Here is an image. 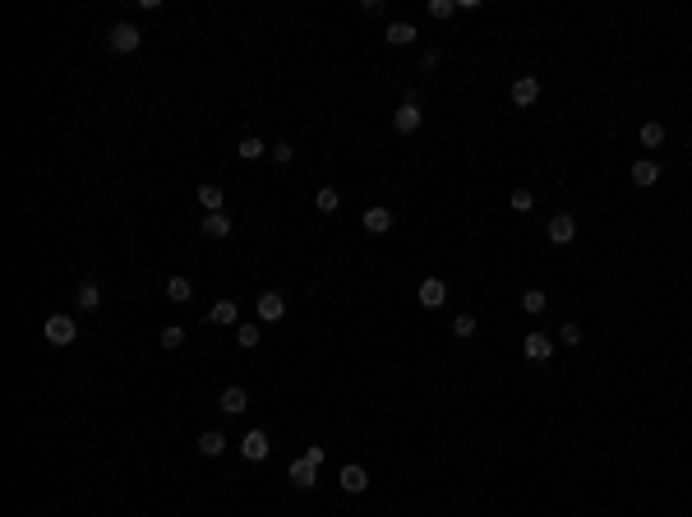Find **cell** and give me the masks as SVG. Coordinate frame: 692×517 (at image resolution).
I'll list each match as a JSON object with an SVG mask.
<instances>
[{
  "mask_svg": "<svg viewBox=\"0 0 692 517\" xmlns=\"http://www.w3.org/2000/svg\"><path fill=\"white\" fill-rule=\"evenodd\" d=\"M420 121H425V116H420V98L411 93V98L393 111V130H397V134H416V130H420Z\"/></svg>",
  "mask_w": 692,
  "mask_h": 517,
  "instance_id": "obj_1",
  "label": "cell"
},
{
  "mask_svg": "<svg viewBox=\"0 0 692 517\" xmlns=\"http://www.w3.org/2000/svg\"><path fill=\"white\" fill-rule=\"evenodd\" d=\"M42 333H46V342H51V347H69V342L79 337V323L69 319V314H51Z\"/></svg>",
  "mask_w": 692,
  "mask_h": 517,
  "instance_id": "obj_2",
  "label": "cell"
},
{
  "mask_svg": "<svg viewBox=\"0 0 692 517\" xmlns=\"http://www.w3.org/2000/svg\"><path fill=\"white\" fill-rule=\"evenodd\" d=\"M107 42H111V51H121V55H134L139 51V42H143V33L134 28V23H116L107 33Z\"/></svg>",
  "mask_w": 692,
  "mask_h": 517,
  "instance_id": "obj_3",
  "label": "cell"
},
{
  "mask_svg": "<svg viewBox=\"0 0 692 517\" xmlns=\"http://www.w3.org/2000/svg\"><path fill=\"white\" fill-rule=\"evenodd\" d=\"M513 107H536L540 102V79H531V74H522V79H513Z\"/></svg>",
  "mask_w": 692,
  "mask_h": 517,
  "instance_id": "obj_4",
  "label": "cell"
},
{
  "mask_svg": "<svg viewBox=\"0 0 692 517\" xmlns=\"http://www.w3.org/2000/svg\"><path fill=\"white\" fill-rule=\"evenodd\" d=\"M268 448H273V443H268V434H264V429H250V434L240 439L245 462H264V457H268Z\"/></svg>",
  "mask_w": 692,
  "mask_h": 517,
  "instance_id": "obj_5",
  "label": "cell"
},
{
  "mask_svg": "<svg viewBox=\"0 0 692 517\" xmlns=\"http://www.w3.org/2000/svg\"><path fill=\"white\" fill-rule=\"evenodd\" d=\"M416 296H420V305H425V309H439L443 300H448V286H443V277H425Z\"/></svg>",
  "mask_w": 692,
  "mask_h": 517,
  "instance_id": "obj_6",
  "label": "cell"
},
{
  "mask_svg": "<svg viewBox=\"0 0 692 517\" xmlns=\"http://www.w3.org/2000/svg\"><path fill=\"white\" fill-rule=\"evenodd\" d=\"M337 485L341 490H346V495H365V490H369V471H365V466H341V476H337Z\"/></svg>",
  "mask_w": 692,
  "mask_h": 517,
  "instance_id": "obj_7",
  "label": "cell"
},
{
  "mask_svg": "<svg viewBox=\"0 0 692 517\" xmlns=\"http://www.w3.org/2000/svg\"><path fill=\"white\" fill-rule=\"evenodd\" d=\"M282 314H286V296H282V291H264V296H259V319L277 323Z\"/></svg>",
  "mask_w": 692,
  "mask_h": 517,
  "instance_id": "obj_8",
  "label": "cell"
},
{
  "mask_svg": "<svg viewBox=\"0 0 692 517\" xmlns=\"http://www.w3.org/2000/svg\"><path fill=\"white\" fill-rule=\"evenodd\" d=\"M208 323H217V328H240V309H236V300H217V305L208 309Z\"/></svg>",
  "mask_w": 692,
  "mask_h": 517,
  "instance_id": "obj_9",
  "label": "cell"
},
{
  "mask_svg": "<svg viewBox=\"0 0 692 517\" xmlns=\"http://www.w3.org/2000/svg\"><path fill=\"white\" fill-rule=\"evenodd\" d=\"M572 236H577V217H572V213H559V217H550V241H554V245H568Z\"/></svg>",
  "mask_w": 692,
  "mask_h": 517,
  "instance_id": "obj_10",
  "label": "cell"
},
{
  "mask_svg": "<svg viewBox=\"0 0 692 517\" xmlns=\"http://www.w3.org/2000/svg\"><path fill=\"white\" fill-rule=\"evenodd\" d=\"M522 351H527V361H550V356H554V342L545 337V333H527Z\"/></svg>",
  "mask_w": 692,
  "mask_h": 517,
  "instance_id": "obj_11",
  "label": "cell"
},
{
  "mask_svg": "<svg viewBox=\"0 0 692 517\" xmlns=\"http://www.w3.org/2000/svg\"><path fill=\"white\" fill-rule=\"evenodd\" d=\"M198 231L208 236V241H226V236H231V217H226V213H208V217L198 222Z\"/></svg>",
  "mask_w": 692,
  "mask_h": 517,
  "instance_id": "obj_12",
  "label": "cell"
},
{
  "mask_svg": "<svg viewBox=\"0 0 692 517\" xmlns=\"http://www.w3.org/2000/svg\"><path fill=\"white\" fill-rule=\"evenodd\" d=\"M314 481H319V466L309 462V457H296V462H291V485H296V490H309Z\"/></svg>",
  "mask_w": 692,
  "mask_h": 517,
  "instance_id": "obj_13",
  "label": "cell"
},
{
  "mask_svg": "<svg viewBox=\"0 0 692 517\" xmlns=\"http://www.w3.org/2000/svg\"><path fill=\"white\" fill-rule=\"evenodd\" d=\"M245 407H250V393H245L240 384H231L226 393H222V411H226V416H240Z\"/></svg>",
  "mask_w": 692,
  "mask_h": 517,
  "instance_id": "obj_14",
  "label": "cell"
},
{
  "mask_svg": "<svg viewBox=\"0 0 692 517\" xmlns=\"http://www.w3.org/2000/svg\"><path fill=\"white\" fill-rule=\"evenodd\" d=\"M365 231H369V236H384V231H393V213H388V208H369V213H365Z\"/></svg>",
  "mask_w": 692,
  "mask_h": 517,
  "instance_id": "obj_15",
  "label": "cell"
},
{
  "mask_svg": "<svg viewBox=\"0 0 692 517\" xmlns=\"http://www.w3.org/2000/svg\"><path fill=\"white\" fill-rule=\"evenodd\" d=\"M660 180V162H651V157H642V162H632V185H656Z\"/></svg>",
  "mask_w": 692,
  "mask_h": 517,
  "instance_id": "obj_16",
  "label": "cell"
},
{
  "mask_svg": "<svg viewBox=\"0 0 692 517\" xmlns=\"http://www.w3.org/2000/svg\"><path fill=\"white\" fill-rule=\"evenodd\" d=\"M198 452H203V457H222V452H226V434H222V429L198 434Z\"/></svg>",
  "mask_w": 692,
  "mask_h": 517,
  "instance_id": "obj_17",
  "label": "cell"
},
{
  "mask_svg": "<svg viewBox=\"0 0 692 517\" xmlns=\"http://www.w3.org/2000/svg\"><path fill=\"white\" fill-rule=\"evenodd\" d=\"M74 305H79V309H97V305H102V286H97V282H79Z\"/></svg>",
  "mask_w": 692,
  "mask_h": 517,
  "instance_id": "obj_18",
  "label": "cell"
},
{
  "mask_svg": "<svg viewBox=\"0 0 692 517\" xmlns=\"http://www.w3.org/2000/svg\"><path fill=\"white\" fill-rule=\"evenodd\" d=\"M388 42H393V46H411V42H416V23H388Z\"/></svg>",
  "mask_w": 692,
  "mask_h": 517,
  "instance_id": "obj_19",
  "label": "cell"
},
{
  "mask_svg": "<svg viewBox=\"0 0 692 517\" xmlns=\"http://www.w3.org/2000/svg\"><path fill=\"white\" fill-rule=\"evenodd\" d=\"M189 296H194V282H189V277H171V282H166V300H176V305H185Z\"/></svg>",
  "mask_w": 692,
  "mask_h": 517,
  "instance_id": "obj_20",
  "label": "cell"
},
{
  "mask_svg": "<svg viewBox=\"0 0 692 517\" xmlns=\"http://www.w3.org/2000/svg\"><path fill=\"white\" fill-rule=\"evenodd\" d=\"M236 153H240L245 162H259V157L268 153V143H264V139H254V134H245V139H240V148H236Z\"/></svg>",
  "mask_w": 692,
  "mask_h": 517,
  "instance_id": "obj_21",
  "label": "cell"
},
{
  "mask_svg": "<svg viewBox=\"0 0 692 517\" xmlns=\"http://www.w3.org/2000/svg\"><path fill=\"white\" fill-rule=\"evenodd\" d=\"M198 203L208 213H222V203H226V194H222L217 185H198Z\"/></svg>",
  "mask_w": 692,
  "mask_h": 517,
  "instance_id": "obj_22",
  "label": "cell"
},
{
  "mask_svg": "<svg viewBox=\"0 0 692 517\" xmlns=\"http://www.w3.org/2000/svg\"><path fill=\"white\" fill-rule=\"evenodd\" d=\"M314 208H319V213H337V208H341V194H337L332 185H323L319 194H314Z\"/></svg>",
  "mask_w": 692,
  "mask_h": 517,
  "instance_id": "obj_23",
  "label": "cell"
},
{
  "mask_svg": "<svg viewBox=\"0 0 692 517\" xmlns=\"http://www.w3.org/2000/svg\"><path fill=\"white\" fill-rule=\"evenodd\" d=\"M545 305H550V296H545V291H536V286H531V291H522V309H527V314H540Z\"/></svg>",
  "mask_w": 692,
  "mask_h": 517,
  "instance_id": "obj_24",
  "label": "cell"
},
{
  "mask_svg": "<svg viewBox=\"0 0 692 517\" xmlns=\"http://www.w3.org/2000/svg\"><path fill=\"white\" fill-rule=\"evenodd\" d=\"M642 143H646V148H660V143H665V125H660V121L642 125Z\"/></svg>",
  "mask_w": 692,
  "mask_h": 517,
  "instance_id": "obj_25",
  "label": "cell"
},
{
  "mask_svg": "<svg viewBox=\"0 0 692 517\" xmlns=\"http://www.w3.org/2000/svg\"><path fill=\"white\" fill-rule=\"evenodd\" d=\"M452 337H461V342L475 337V319L471 314H457V319H452Z\"/></svg>",
  "mask_w": 692,
  "mask_h": 517,
  "instance_id": "obj_26",
  "label": "cell"
},
{
  "mask_svg": "<svg viewBox=\"0 0 692 517\" xmlns=\"http://www.w3.org/2000/svg\"><path fill=\"white\" fill-rule=\"evenodd\" d=\"M259 337H264V333L254 328V323H240V328H236V342H240L245 351H250V347H259Z\"/></svg>",
  "mask_w": 692,
  "mask_h": 517,
  "instance_id": "obj_27",
  "label": "cell"
},
{
  "mask_svg": "<svg viewBox=\"0 0 692 517\" xmlns=\"http://www.w3.org/2000/svg\"><path fill=\"white\" fill-rule=\"evenodd\" d=\"M180 342H185V328H176V323H171V328H162V347H166V351H176Z\"/></svg>",
  "mask_w": 692,
  "mask_h": 517,
  "instance_id": "obj_28",
  "label": "cell"
},
{
  "mask_svg": "<svg viewBox=\"0 0 692 517\" xmlns=\"http://www.w3.org/2000/svg\"><path fill=\"white\" fill-rule=\"evenodd\" d=\"M559 342H563V347H582V328H577V323H563Z\"/></svg>",
  "mask_w": 692,
  "mask_h": 517,
  "instance_id": "obj_29",
  "label": "cell"
},
{
  "mask_svg": "<svg viewBox=\"0 0 692 517\" xmlns=\"http://www.w3.org/2000/svg\"><path fill=\"white\" fill-rule=\"evenodd\" d=\"M452 10H457L452 0H429V19H452Z\"/></svg>",
  "mask_w": 692,
  "mask_h": 517,
  "instance_id": "obj_30",
  "label": "cell"
},
{
  "mask_svg": "<svg viewBox=\"0 0 692 517\" xmlns=\"http://www.w3.org/2000/svg\"><path fill=\"white\" fill-rule=\"evenodd\" d=\"M531 203H536V199H531V189H513V208H517V213H527Z\"/></svg>",
  "mask_w": 692,
  "mask_h": 517,
  "instance_id": "obj_31",
  "label": "cell"
},
{
  "mask_svg": "<svg viewBox=\"0 0 692 517\" xmlns=\"http://www.w3.org/2000/svg\"><path fill=\"white\" fill-rule=\"evenodd\" d=\"M268 153H273V162H291V143H273V148H268Z\"/></svg>",
  "mask_w": 692,
  "mask_h": 517,
  "instance_id": "obj_32",
  "label": "cell"
},
{
  "mask_svg": "<svg viewBox=\"0 0 692 517\" xmlns=\"http://www.w3.org/2000/svg\"><path fill=\"white\" fill-rule=\"evenodd\" d=\"M305 457H309L314 466H323V443H309V448H305Z\"/></svg>",
  "mask_w": 692,
  "mask_h": 517,
  "instance_id": "obj_33",
  "label": "cell"
}]
</instances>
